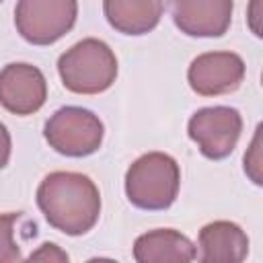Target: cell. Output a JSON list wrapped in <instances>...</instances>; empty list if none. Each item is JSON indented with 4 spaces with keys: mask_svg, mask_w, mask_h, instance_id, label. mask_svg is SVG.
I'll return each mask as SVG.
<instances>
[{
    "mask_svg": "<svg viewBox=\"0 0 263 263\" xmlns=\"http://www.w3.org/2000/svg\"><path fill=\"white\" fill-rule=\"evenodd\" d=\"M37 205L49 226L68 236H80L99 220L101 193L82 173L53 171L37 187Z\"/></svg>",
    "mask_w": 263,
    "mask_h": 263,
    "instance_id": "cell-1",
    "label": "cell"
},
{
    "mask_svg": "<svg viewBox=\"0 0 263 263\" xmlns=\"http://www.w3.org/2000/svg\"><path fill=\"white\" fill-rule=\"evenodd\" d=\"M181 185V168L171 154L148 152L136 158L125 173V195L132 205L148 212L175 203Z\"/></svg>",
    "mask_w": 263,
    "mask_h": 263,
    "instance_id": "cell-2",
    "label": "cell"
},
{
    "mask_svg": "<svg viewBox=\"0 0 263 263\" xmlns=\"http://www.w3.org/2000/svg\"><path fill=\"white\" fill-rule=\"evenodd\" d=\"M58 72L70 92L99 95L115 82L117 58L103 39L86 37L60 55Z\"/></svg>",
    "mask_w": 263,
    "mask_h": 263,
    "instance_id": "cell-3",
    "label": "cell"
},
{
    "mask_svg": "<svg viewBox=\"0 0 263 263\" xmlns=\"http://www.w3.org/2000/svg\"><path fill=\"white\" fill-rule=\"evenodd\" d=\"M43 136L55 152L72 158H82L95 154L105 136L103 121L88 109L82 107H62L58 109L43 127Z\"/></svg>",
    "mask_w": 263,
    "mask_h": 263,
    "instance_id": "cell-4",
    "label": "cell"
},
{
    "mask_svg": "<svg viewBox=\"0 0 263 263\" xmlns=\"http://www.w3.org/2000/svg\"><path fill=\"white\" fill-rule=\"evenodd\" d=\"M74 0H21L14 6V25L21 37L33 45H51L76 23Z\"/></svg>",
    "mask_w": 263,
    "mask_h": 263,
    "instance_id": "cell-5",
    "label": "cell"
},
{
    "mask_svg": "<svg viewBox=\"0 0 263 263\" xmlns=\"http://www.w3.org/2000/svg\"><path fill=\"white\" fill-rule=\"evenodd\" d=\"M242 132V117L234 107L216 105L197 109L189 123L187 134L197 144L199 152L210 160H222L232 154Z\"/></svg>",
    "mask_w": 263,
    "mask_h": 263,
    "instance_id": "cell-6",
    "label": "cell"
},
{
    "mask_svg": "<svg viewBox=\"0 0 263 263\" xmlns=\"http://www.w3.org/2000/svg\"><path fill=\"white\" fill-rule=\"evenodd\" d=\"M245 62L234 51L199 53L187 70V80L199 97H218L234 92L245 80Z\"/></svg>",
    "mask_w": 263,
    "mask_h": 263,
    "instance_id": "cell-7",
    "label": "cell"
},
{
    "mask_svg": "<svg viewBox=\"0 0 263 263\" xmlns=\"http://www.w3.org/2000/svg\"><path fill=\"white\" fill-rule=\"evenodd\" d=\"M47 99V80L43 72L25 62L6 64L0 70V105L14 115L37 113Z\"/></svg>",
    "mask_w": 263,
    "mask_h": 263,
    "instance_id": "cell-8",
    "label": "cell"
},
{
    "mask_svg": "<svg viewBox=\"0 0 263 263\" xmlns=\"http://www.w3.org/2000/svg\"><path fill=\"white\" fill-rule=\"evenodd\" d=\"M232 0H177L173 21L189 37H222L232 23Z\"/></svg>",
    "mask_w": 263,
    "mask_h": 263,
    "instance_id": "cell-9",
    "label": "cell"
},
{
    "mask_svg": "<svg viewBox=\"0 0 263 263\" xmlns=\"http://www.w3.org/2000/svg\"><path fill=\"white\" fill-rule=\"evenodd\" d=\"M195 255L197 263H242L249 255V236L230 220L210 222L199 230Z\"/></svg>",
    "mask_w": 263,
    "mask_h": 263,
    "instance_id": "cell-10",
    "label": "cell"
},
{
    "mask_svg": "<svg viewBox=\"0 0 263 263\" xmlns=\"http://www.w3.org/2000/svg\"><path fill=\"white\" fill-rule=\"evenodd\" d=\"M136 263H193L195 245L175 228H156L134 242Z\"/></svg>",
    "mask_w": 263,
    "mask_h": 263,
    "instance_id": "cell-11",
    "label": "cell"
},
{
    "mask_svg": "<svg viewBox=\"0 0 263 263\" xmlns=\"http://www.w3.org/2000/svg\"><path fill=\"white\" fill-rule=\"evenodd\" d=\"M164 10L160 0H105L103 12L113 29L125 35H144L152 31Z\"/></svg>",
    "mask_w": 263,
    "mask_h": 263,
    "instance_id": "cell-12",
    "label": "cell"
},
{
    "mask_svg": "<svg viewBox=\"0 0 263 263\" xmlns=\"http://www.w3.org/2000/svg\"><path fill=\"white\" fill-rule=\"evenodd\" d=\"M18 214H0V263H21V247L14 240V224Z\"/></svg>",
    "mask_w": 263,
    "mask_h": 263,
    "instance_id": "cell-13",
    "label": "cell"
},
{
    "mask_svg": "<svg viewBox=\"0 0 263 263\" xmlns=\"http://www.w3.org/2000/svg\"><path fill=\"white\" fill-rule=\"evenodd\" d=\"M245 173L251 177V181L255 185L263 183V177H261V125H257L253 142L245 154Z\"/></svg>",
    "mask_w": 263,
    "mask_h": 263,
    "instance_id": "cell-14",
    "label": "cell"
},
{
    "mask_svg": "<svg viewBox=\"0 0 263 263\" xmlns=\"http://www.w3.org/2000/svg\"><path fill=\"white\" fill-rule=\"evenodd\" d=\"M21 263H70V257L55 242H43Z\"/></svg>",
    "mask_w": 263,
    "mask_h": 263,
    "instance_id": "cell-15",
    "label": "cell"
},
{
    "mask_svg": "<svg viewBox=\"0 0 263 263\" xmlns=\"http://www.w3.org/2000/svg\"><path fill=\"white\" fill-rule=\"evenodd\" d=\"M10 150H12L10 134H8L6 125L0 121V171L8 164V160H10Z\"/></svg>",
    "mask_w": 263,
    "mask_h": 263,
    "instance_id": "cell-16",
    "label": "cell"
},
{
    "mask_svg": "<svg viewBox=\"0 0 263 263\" xmlns=\"http://www.w3.org/2000/svg\"><path fill=\"white\" fill-rule=\"evenodd\" d=\"M261 12H263V2H261V0L251 2V6H249V27H251V31H253L257 37H261V35H263V29L259 27Z\"/></svg>",
    "mask_w": 263,
    "mask_h": 263,
    "instance_id": "cell-17",
    "label": "cell"
},
{
    "mask_svg": "<svg viewBox=\"0 0 263 263\" xmlns=\"http://www.w3.org/2000/svg\"><path fill=\"white\" fill-rule=\"evenodd\" d=\"M86 263H117V261L115 259H109V257H92Z\"/></svg>",
    "mask_w": 263,
    "mask_h": 263,
    "instance_id": "cell-18",
    "label": "cell"
}]
</instances>
